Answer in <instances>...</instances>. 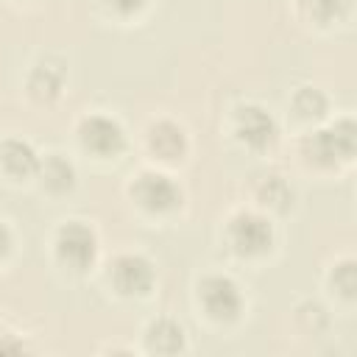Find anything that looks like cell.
Masks as SVG:
<instances>
[{
  "mask_svg": "<svg viewBox=\"0 0 357 357\" xmlns=\"http://www.w3.org/2000/svg\"><path fill=\"white\" fill-rule=\"evenodd\" d=\"M229 240L234 245V251L254 257L262 254L273 245V226L254 212H237L229 223Z\"/></svg>",
  "mask_w": 357,
  "mask_h": 357,
  "instance_id": "obj_2",
  "label": "cell"
},
{
  "mask_svg": "<svg viewBox=\"0 0 357 357\" xmlns=\"http://www.w3.org/2000/svg\"><path fill=\"white\" fill-rule=\"evenodd\" d=\"M201 304L215 321H234L243 310V293L229 276H206L201 282Z\"/></svg>",
  "mask_w": 357,
  "mask_h": 357,
  "instance_id": "obj_4",
  "label": "cell"
},
{
  "mask_svg": "<svg viewBox=\"0 0 357 357\" xmlns=\"http://www.w3.org/2000/svg\"><path fill=\"white\" fill-rule=\"evenodd\" d=\"M259 195H262L265 204H271V206H276V209H287L293 192H290V187H287L279 176H268V181L259 187Z\"/></svg>",
  "mask_w": 357,
  "mask_h": 357,
  "instance_id": "obj_16",
  "label": "cell"
},
{
  "mask_svg": "<svg viewBox=\"0 0 357 357\" xmlns=\"http://www.w3.org/2000/svg\"><path fill=\"white\" fill-rule=\"evenodd\" d=\"M346 8H349V0H304V11L318 22L337 20L340 14H346Z\"/></svg>",
  "mask_w": 357,
  "mask_h": 357,
  "instance_id": "obj_15",
  "label": "cell"
},
{
  "mask_svg": "<svg viewBox=\"0 0 357 357\" xmlns=\"http://www.w3.org/2000/svg\"><path fill=\"white\" fill-rule=\"evenodd\" d=\"M39 173H42L45 187L53 190V192H64V190H70L73 181H75V170H73V165H70L64 156H59V153L47 156V159L42 162Z\"/></svg>",
  "mask_w": 357,
  "mask_h": 357,
  "instance_id": "obj_13",
  "label": "cell"
},
{
  "mask_svg": "<svg viewBox=\"0 0 357 357\" xmlns=\"http://www.w3.org/2000/svg\"><path fill=\"white\" fill-rule=\"evenodd\" d=\"M237 134L251 148H265L276 139V120L262 106H243L237 112Z\"/></svg>",
  "mask_w": 357,
  "mask_h": 357,
  "instance_id": "obj_8",
  "label": "cell"
},
{
  "mask_svg": "<svg viewBox=\"0 0 357 357\" xmlns=\"http://www.w3.org/2000/svg\"><path fill=\"white\" fill-rule=\"evenodd\" d=\"M61 84H64V70H61V64H50V61L36 64V70L28 78V89H31V95L36 100L56 98L59 89H61Z\"/></svg>",
  "mask_w": 357,
  "mask_h": 357,
  "instance_id": "obj_12",
  "label": "cell"
},
{
  "mask_svg": "<svg viewBox=\"0 0 357 357\" xmlns=\"http://www.w3.org/2000/svg\"><path fill=\"white\" fill-rule=\"evenodd\" d=\"M293 106H296V112H298L301 117L312 120V117H321V114L326 112V98H324L318 89L304 86V89H298V92H296Z\"/></svg>",
  "mask_w": 357,
  "mask_h": 357,
  "instance_id": "obj_14",
  "label": "cell"
},
{
  "mask_svg": "<svg viewBox=\"0 0 357 357\" xmlns=\"http://www.w3.org/2000/svg\"><path fill=\"white\" fill-rule=\"evenodd\" d=\"M106 3L120 14H134V11H139L145 6V0H106Z\"/></svg>",
  "mask_w": 357,
  "mask_h": 357,
  "instance_id": "obj_18",
  "label": "cell"
},
{
  "mask_svg": "<svg viewBox=\"0 0 357 357\" xmlns=\"http://www.w3.org/2000/svg\"><path fill=\"white\" fill-rule=\"evenodd\" d=\"M11 248V231L6 229V223H0V257H6Z\"/></svg>",
  "mask_w": 357,
  "mask_h": 357,
  "instance_id": "obj_19",
  "label": "cell"
},
{
  "mask_svg": "<svg viewBox=\"0 0 357 357\" xmlns=\"http://www.w3.org/2000/svg\"><path fill=\"white\" fill-rule=\"evenodd\" d=\"M148 142L153 148V153H159L162 159H178L187 148V137H184V128L170 123V120H159L151 126L148 131Z\"/></svg>",
  "mask_w": 357,
  "mask_h": 357,
  "instance_id": "obj_9",
  "label": "cell"
},
{
  "mask_svg": "<svg viewBox=\"0 0 357 357\" xmlns=\"http://www.w3.org/2000/svg\"><path fill=\"white\" fill-rule=\"evenodd\" d=\"M332 282H335V287H337L346 298H351V296H354V290H357L354 262H351V259H346L343 265H337V268H335V273H332Z\"/></svg>",
  "mask_w": 357,
  "mask_h": 357,
  "instance_id": "obj_17",
  "label": "cell"
},
{
  "mask_svg": "<svg viewBox=\"0 0 357 357\" xmlns=\"http://www.w3.org/2000/svg\"><path fill=\"white\" fill-rule=\"evenodd\" d=\"M78 137H81L84 148H89L98 156H114L126 145V137H123L120 123L112 120V117H106V114L84 117L81 120V128H78Z\"/></svg>",
  "mask_w": 357,
  "mask_h": 357,
  "instance_id": "obj_5",
  "label": "cell"
},
{
  "mask_svg": "<svg viewBox=\"0 0 357 357\" xmlns=\"http://www.w3.org/2000/svg\"><path fill=\"white\" fill-rule=\"evenodd\" d=\"M131 192L148 212H170L181 204V190L165 173H142L134 181Z\"/></svg>",
  "mask_w": 357,
  "mask_h": 357,
  "instance_id": "obj_6",
  "label": "cell"
},
{
  "mask_svg": "<svg viewBox=\"0 0 357 357\" xmlns=\"http://www.w3.org/2000/svg\"><path fill=\"white\" fill-rule=\"evenodd\" d=\"M56 251H59V259L75 271H84L86 265H92L95 254H98V240H95V231L86 226V223H64L59 229V237H56Z\"/></svg>",
  "mask_w": 357,
  "mask_h": 357,
  "instance_id": "obj_3",
  "label": "cell"
},
{
  "mask_svg": "<svg viewBox=\"0 0 357 357\" xmlns=\"http://www.w3.org/2000/svg\"><path fill=\"white\" fill-rule=\"evenodd\" d=\"M0 162H3V167L11 176H28V173H33L39 167V156H36V151L25 139H8V142H3Z\"/></svg>",
  "mask_w": 357,
  "mask_h": 357,
  "instance_id": "obj_11",
  "label": "cell"
},
{
  "mask_svg": "<svg viewBox=\"0 0 357 357\" xmlns=\"http://www.w3.org/2000/svg\"><path fill=\"white\" fill-rule=\"evenodd\" d=\"M354 123L349 117L337 120L329 128L312 131L304 139V156L315 165H337L343 159H351L354 153Z\"/></svg>",
  "mask_w": 357,
  "mask_h": 357,
  "instance_id": "obj_1",
  "label": "cell"
},
{
  "mask_svg": "<svg viewBox=\"0 0 357 357\" xmlns=\"http://www.w3.org/2000/svg\"><path fill=\"white\" fill-rule=\"evenodd\" d=\"M22 346L20 343H6V340H0V351H20Z\"/></svg>",
  "mask_w": 357,
  "mask_h": 357,
  "instance_id": "obj_20",
  "label": "cell"
},
{
  "mask_svg": "<svg viewBox=\"0 0 357 357\" xmlns=\"http://www.w3.org/2000/svg\"><path fill=\"white\" fill-rule=\"evenodd\" d=\"M145 343L156 354H176L184 349V329L173 318H159L148 326Z\"/></svg>",
  "mask_w": 357,
  "mask_h": 357,
  "instance_id": "obj_10",
  "label": "cell"
},
{
  "mask_svg": "<svg viewBox=\"0 0 357 357\" xmlns=\"http://www.w3.org/2000/svg\"><path fill=\"white\" fill-rule=\"evenodd\" d=\"M112 282L123 296H142L153 284V265L139 254H123L112 268Z\"/></svg>",
  "mask_w": 357,
  "mask_h": 357,
  "instance_id": "obj_7",
  "label": "cell"
}]
</instances>
